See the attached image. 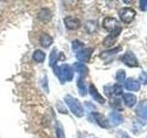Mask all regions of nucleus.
Instances as JSON below:
<instances>
[{
  "label": "nucleus",
  "mask_w": 147,
  "mask_h": 138,
  "mask_svg": "<svg viewBox=\"0 0 147 138\" xmlns=\"http://www.w3.org/2000/svg\"><path fill=\"white\" fill-rule=\"evenodd\" d=\"M53 70H54V74L57 76V77L59 78L60 82L62 84H64L65 81H72L74 78V68H72L69 64H62L61 66H53Z\"/></svg>",
  "instance_id": "obj_1"
},
{
  "label": "nucleus",
  "mask_w": 147,
  "mask_h": 138,
  "mask_svg": "<svg viewBox=\"0 0 147 138\" xmlns=\"http://www.w3.org/2000/svg\"><path fill=\"white\" fill-rule=\"evenodd\" d=\"M64 101L65 103L68 105L69 109H70L71 112L76 115V117H83L84 116V108L81 104V102L78 99H76V98L67 95L64 98Z\"/></svg>",
  "instance_id": "obj_2"
},
{
  "label": "nucleus",
  "mask_w": 147,
  "mask_h": 138,
  "mask_svg": "<svg viewBox=\"0 0 147 138\" xmlns=\"http://www.w3.org/2000/svg\"><path fill=\"white\" fill-rule=\"evenodd\" d=\"M119 18L124 23H131L136 16V11L131 7H122L119 11Z\"/></svg>",
  "instance_id": "obj_3"
},
{
  "label": "nucleus",
  "mask_w": 147,
  "mask_h": 138,
  "mask_svg": "<svg viewBox=\"0 0 147 138\" xmlns=\"http://www.w3.org/2000/svg\"><path fill=\"white\" fill-rule=\"evenodd\" d=\"M121 61L129 67H139V62H138L134 53L131 52H127L125 54L122 55Z\"/></svg>",
  "instance_id": "obj_4"
},
{
  "label": "nucleus",
  "mask_w": 147,
  "mask_h": 138,
  "mask_svg": "<svg viewBox=\"0 0 147 138\" xmlns=\"http://www.w3.org/2000/svg\"><path fill=\"white\" fill-rule=\"evenodd\" d=\"M102 26H103L104 29L106 30H108L109 32H112L115 30H117L118 28L121 27L119 26V21L115 18H112V17L105 18L103 22H102Z\"/></svg>",
  "instance_id": "obj_5"
},
{
  "label": "nucleus",
  "mask_w": 147,
  "mask_h": 138,
  "mask_svg": "<svg viewBox=\"0 0 147 138\" xmlns=\"http://www.w3.org/2000/svg\"><path fill=\"white\" fill-rule=\"evenodd\" d=\"M121 27L118 28L117 30H115L114 31L112 32H109V34L106 37V38L104 39L103 41V45L105 46V47H111V46L116 43V40L117 38L119 36V34H121Z\"/></svg>",
  "instance_id": "obj_6"
},
{
  "label": "nucleus",
  "mask_w": 147,
  "mask_h": 138,
  "mask_svg": "<svg viewBox=\"0 0 147 138\" xmlns=\"http://www.w3.org/2000/svg\"><path fill=\"white\" fill-rule=\"evenodd\" d=\"M94 52V48H85L76 53V58L81 62H88L91 57L92 53Z\"/></svg>",
  "instance_id": "obj_7"
},
{
  "label": "nucleus",
  "mask_w": 147,
  "mask_h": 138,
  "mask_svg": "<svg viewBox=\"0 0 147 138\" xmlns=\"http://www.w3.org/2000/svg\"><path fill=\"white\" fill-rule=\"evenodd\" d=\"M63 22L65 27L69 30H77L81 25L80 21L78 20L77 18H73V17H66L63 20Z\"/></svg>",
  "instance_id": "obj_8"
},
{
  "label": "nucleus",
  "mask_w": 147,
  "mask_h": 138,
  "mask_svg": "<svg viewBox=\"0 0 147 138\" xmlns=\"http://www.w3.org/2000/svg\"><path fill=\"white\" fill-rule=\"evenodd\" d=\"M124 87L129 91H139L141 89V84L140 82L133 79V78H128L124 83Z\"/></svg>",
  "instance_id": "obj_9"
},
{
  "label": "nucleus",
  "mask_w": 147,
  "mask_h": 138,
  "mask_svg": "<svg viewBox=\"0 0 147 138\" xmlns=\"http://www.w3.org/2000/svg\"><path fill=\"white\" fill-rule=\"evenodd\" d=\"M92 115H93L95 121L98 122V124L100 127H102V128L109 127V123L108 119L106 118L103 114H101L99 112H94V113H92Z\"/></svg>",
  "instance_id": "obj_10"
},
{
  "label": "nucleus",
  "mask_w": 147,
  "mask_h": 138,
  "mask_svg": "<svg viewBox=\"0 0 147 138\" xmlns=\"http://www.w3.org/2000/svg\"><path fill=\"white\" fill-rule=\"evenodd\" d=\"M136 113L139 117L147 120V99L141 101L136 109Z\"/></svg>",
  "instance_id": "obj_11"
},
{
  "label": "nucleus",
  "mask_w": 147,
  "mask_h": 138,
  "mask_svg": "<svg viewBox=\"0 0 147 138\" xmlns=\"http://www.w3.org/2000/svg\"><path fill=\"white\" fill-rule=\"evenodd\" d=\"M89 93L92 98H93V99L96 100V102H98L99 104L105 103V99L99 94V92L98 91V89H96V87L93 84H91L89 86Z\"/></svg>",
  "instance_id": "obj_12"
},
{
  "label": "nucleus",
  "mask_w": 147,
  "mask_h": 138,
  "mask_svg": "<svg viewBox=\"0 0 147 138\" xmlns=\"http://www.w3.org/2000/svg\"><path fill=\"white\" fill-rule=\"evenodd\" d=\"M122 99H123V102L125 104L127 107L129 108H131L133 107L135 104H136V101H137V98L135 95L131 94V93H125L122 95Z\"/></svg>",
  "instance_id": "obj_13"
},
{
  "label": "nucleus",
  "mask_w": 147,
  "mask_h": 138,
  "mask_svg": "<svg viewBox=\"0 0 147 138\" xmlns=\"http://www.w3.org/2000/svg\"><path fill=\"white\" fill-rule=\"evenodd\" d=\"M109 121L111 122L113 125H119L123 122V117L121 113H119L117 112H110L109 115Z\"/></svg>",
  "instance_id": "obj_14"
},
{
  "label": "nucleus",
  "mask_w": 147,
  "mask_h": 138,
  "mask_svg": "<svg viewBox=\"0 0 147 138\" xmlns=\"http://www.w3.org/2000/svg\"><path fill=\"white\" fill-rule=\"evenodd\" d=\"M74 68L81 76V77L85 76L88 74V68L82 63H75L74 64Z\"/></svg>",
  "instance_id": "obj_15"
},
{
  "label": "nucleus",
  "mask_w": 147,
  "mask_h": 138,
  "mask_svg": "<svg viewBox=\"0 0 147 138\" xmlns=\"http://www.w3.org/2000/svg\"><path fill=\"white\" fill-rule=\"evenodd\" d=\"M53 43V38L49 34L43 33L42 35L40 36V43L41 46H42V47L47 48V47H49V46L52 45Z\"/></svg>",
  "instance_id": "obj_16"
},
{
  "label": "nucleus",
  "mask_w": 147,
  "mask_h": 138,
  "mask_svg": "<svg viewBox=\"0 0 147 138\" xmlns=\"http://www.w3.org/2000/svg\"><path fill=\"white\" fill-rule=\"evenodd\" d=\"M38 18H40V20L47 22V21H50L51 18H52V13H51V11L49 10L48 8H42L39 12Z\"/></svg>",
  "instance_id": "obj_17"
},
{
  "label": "nucleus",
  "mask_w": 147,
  "mask_h": 138,
  "mask_svg": "<svg viewBox=\"0 0 147 138\" xmlns=\"http://www.w3.org/2000/svg\"><path fill=\"white\" fill-rule=\"evenodd\" d=\"M77 89H78V91H79V94L81 96L84 97L86 95V93H87L86 87L84 82V79H83V77H81V76L77 79Z\"/></svg>",
  "instance_id": "obj_18"
},
{
  "label": "nucleus",
  "mask_w": 147,
  "mask_h": 138,
  "mask_svg": "<svg viewBox=\"0 0 147 138\" xmlns=\"http://www.w3.org/2000/svg\"><path fill=\"white\" fill-rule=\"evenodd\" d=\"M121 50H122L121 46H119V47L115 48V49H111V50L105 51V52H103V53H100V57H101V58H103V59H105V58H107V57H109V56H111V55H114L115 53H119V52H121Z\"/></svg>",
  "instance_id": "obj_19"
},
{
  "label": "nucleus",
  "mask_w": 147,
  "mask_h": 138,
  "mask_svg": "<svg viewBox=\"0 0 147 138\" xmlns=\"http://www.w3.org/2000/svg\"><path fill=\"white\" fill-rule=\"evenodd\" d=\"M85 44L84 43H82L81 41L79 40H75V41H73V43H72V49L74 52H80V51H82L83 49H85Z\"/></svg>",
  "instance_id": "obj_20"
},
{
  "label": "nucleus",
  "mask_w": 147,
  "mask_h": 138,
  "mask_svg": "<svg viewBox=\"0 0 147 138\" xmlns=\"http://www.w3.org/2000/svg\"><path fill=\"white\" fill-rule=\"evenodd\" d=\"M32 58H33L36 62L38 63H41L45 60V53L40 50H36L33 53V55H32Z\"/></svg>",
  "instance_id": "obj_21"
},
{
  "label": "nucleus",
  "mask_w": 147,
  "mask_h": 138,
  "mask_svg": "<svg viewBox=\"0 0 147 138\" xmlns=\"http://www.w3.org/2000/svg\"><path fill=\"white\" fill-rule=\"evenodd\" d=\"M57 50L56 48L53 49V51L51 52V54H50V62H49V64L52 67H53L55 66V64H56V61H57Z\"/></svg>",
  "instance_id": "obj_22"
},
{
  "label": "nucleus",
  "mask_w": 147,
  "mask_h": 138,
  "mask_svg": "<svg viewBox=\"0 0 147 138\" xmlns=\"http://www.w3.org/2000/svg\"><path fill=\"white\" fill-rule=\"evenodd\" d=\"M125 77H126V72L122 70V69H119V70L116 73V79L119 82H123L125 80Z\"/></svg>",
  "instance_id": "obj_23"
},
{
  "label": "nucleus",
  "mask_w": 147,
  "mask_h": 138,
  "mask_svg": "<svg viewBox=\"0 0 147 138\" xmlns=\"http://www.w3.org/2000/svg\"><path fill=\"white\" fill-rule=\"evenodd\" d=\"M56 136L57 138H65V135H64L63 127L59 122L57 123V126H56Z\"/></svg>",
  "instance_id": "obj_24"
},
{
  "label": "nucleus",
  "mask_w": 147,
  "mask_h": 138,
  "mask_svg": "<svg viewBox=\"0 0 147 138\" xmlns=\"http://www.w3.org/2000/svg\"><path fill=\"white\" fill-rule=\"evenodd\" d=\"M113 92H114V94L115 95H121L122 94V92H123V87L121 85H119V84H115L113 86Z\"/></svg>",
  "instance_id": "obj_25"
},
{
  "label": "nucleus",
  "mask_w": 147,
  "mask_h": 138,
  "mask_svg": "<svg viewBox=\"0 0 147 138\" xmlns=\"http://www.w3.org/2000/svg\"><path fill=\"white\" fill-rule=\"evenodd\" d=\"M139 7L142 11H147V0H141L139 2Z\"/></svg>",
  "instance_id": "obj_26"
},
{
  "label": "nucleus",
  "mask_w": 147,
  "mask_h": 138,
  "mask_svg": "<svg viewBox=\"0 0 147 138\" xmlns=\"http://www.w3.org/2000/svg\"><path fill=\"white\" fill-rule=\"evenodd\" d=\"M140 80L142 81V84H146V83H147V75H145V73H142L141 74Z\"/></svg>",
  "instance_id": "obj_27"
},
{
  "label": "nucleus",
  "mask_w": 147,
  "mask_h": 138,
  "mask_svg": "<svg viewBox=\"0 0 147 138\" xmlns=\"http://www.w3.org/2000/svg\"><path fill=\"white\" fill-rule=\"evenodd\" d=\"M121 138H130V136H129L127 133H122V136H121Z\"/></svg>",
  "instance_id": "obj_28"
},
{
  "label": "nucleus",
  "mask_w": 147,
  "mask_h": 138,
  "mask_svg": "<svg viewBox=\"0 0 147 138\" xmlns=\"http://www.w3.org/2000/svg\"><path fill=\"white\" fill-rule=\"evenodd\" d=\"M78 138H84V137H83V136H79V137H78Z\"/></svg>",
  "instance_id": "obj_29"
}]
</instances>
